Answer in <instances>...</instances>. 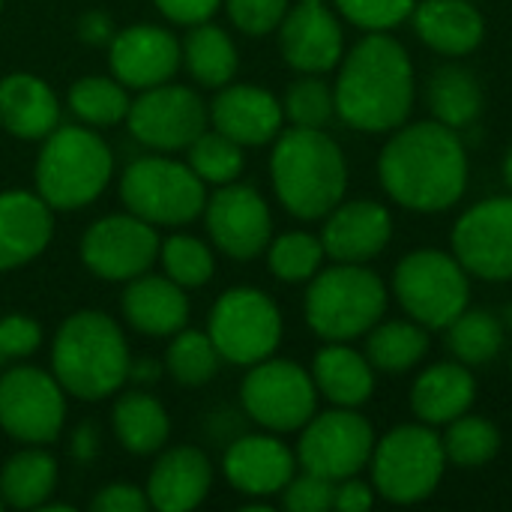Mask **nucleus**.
<instances>
[{
  "label": "nucleus",
  "instance_id": "nucleus-23",
  "mask_svg": "<svg viewBox=\"0 0 512 512\" xmlns=\"http://www.w3.org/2000/svg\"><path fill=\"white\" fill-rule=\"evenodd\" d=\"M54 237V210L39 192L6 189L0 192V273L39 258Z\"/></svg>",
  "mask_w": 512,
  "mask_h": 512
},
{
  "label": "nucleus",
  "instance_id": "nucleus-42",
  "mask_svg": "<svg viewBox=\"0 0 512 512\" xmlns=\"http://www.w3.org/2000/svg\"><path fill=\"white\" fill-rule=\"evenodd\" d=\"M282 111L294 126L324 129L330 123V117L336 114L333 87H327L318 75H306L288 87V93L282 99Z\"/></svg>",
  "mask_w": 512,
  "mask_h": 512
},
{
  "label": "nucleus",
  "instance_id": "nucleus-4",
  "mask_svg": "<svg viewBox=\"0 0 512 512\" xmlns=\"http://www.w3.org/2000/svg\"><path fill=\"white\" fill-rule=\"evenodd\" d=\"M270 177L279 204L297 219H324L348 189V165L324 129H282L270 153Z\"/></svg>",
  "mask_w": 512,
  "mask_h": 512
},
{
  "label": "nucleus",
  "instance_id": "nucleus-31",
  "mask_svg": "<svg viewBox=\"0 0 512 512\" xmlns=\"http://www.w3.org/2000/svg\"><path fill=\"white\" fill-rule=\"evenodd\" d=\"M57 489V459L36 444H24L0 468V501L12 510H42Z\"/></svg>",
  "mask_w": 512,
  "mask_h": 512
},
{
  "label": "nucleus",
  "instance_id": "nucleus-5",
  "mask_svg": "<svg viewBox=\"0 0 512 512\" xmlns=\"http://www.w3.org/2000/svg\"><path fill=\"white\" fill-rule=\"evenodd\" d=\"M114 177V153L93 126L69 123L42 138L36 156V192L51 210L93 204Z\"/></svg>",
  "mask_w": 512,
  "mask_h": 512
},
{
  "label": "nucleus",
  "instance_id": "nucleus-14",
  "mask_svg": "<svg viewBox=\"0 0 512 512\" xmlns=\"http://www.w3.org/2000/svg\"><path fill=\"white\" fill-rule=\"evenodd\" d=\"M162 237L156 225L135 213H108L81 237L84 267L105 282H129L159 261Z\"/></svg>",
  "mask_w": 512,
  "mask_h": 512
},
{
  "label": "nucleus",
  "instance_id": "nucleus-49",
  "mask_svg": "<svg viewBox=\"0 0 512 512\" xmlns=\"http://www.w3.org/2000/svg\"><path fill=\"white\" fill-rule=\"evenodd\" d=\"M372 507V486L348 477V480H339L336 483V492H333V510L339 512H363Z\"/></svg>",
  "mask_w": 512,
  "mask_h": 512
},
{
  "label": "nucleus",
  "instance_id": "nucleus-53",
  "mask_svg": "<svg viewBox=\"0 0 512 512\" xmlns=\"http://www.w3.org/2000/svg\"><path fill=\"white\" fill-rule=\"evenodd\" d=\"M504 177H507V186L512 189V147L510 153H507V159H504Z\"/></svg>",
  "mask_w": 512,
  "mask_h": 512
},
{
  "label": "nucleus",
  "instance_id": "nucleus-32",
  "mask_svg": "<svg viewBox=\"0 0 512 512\" xmlns=\"http://www.w3.org/2000/svg\"><path fill=\"white\" fill-rule=\"evenodd\" d=\"M180 57L192 81L213 90L231 84L240 66V54L231 33L213 21H201L189 27V33L180 42Z\"/></svg>",
  "mask_w": 512,
  "mask_h": 512
},
{
  "label": "nucleus",
  "instance_id": "nucleus-48",
  "mask_svg": "<svg viewBox=\"0 0 512 512\" xmlns=\"http://www.w3.org/2000/svg\"><path fill=\"white\" fill-rule=\"evenodd\" d=\"M153 3L168 21L183 24V27L210 21L216 15V9L222 6V0H153Z\"/></svg>",
  "mask_w": 512,
  "mask_h": 512
},
{
  "label": "nucleus",
  "instance_id": "nucleus-13",
  "mask_svg": "<svg viewBox=\"0 0 512 512\" xmlns=\"http://www.w3.org/2000/svg\"><path fill=\"white\" fill-rule=\"evenodd\" d=\"M210 123L207 102L186 84H156L138 90L129 105L126 126L132 138L150 150L174 153L186 150Z\"/></svg>",
  "mask_w": 512,
  "mask_h": 512
},
{
  "label": "nucleus",
  "instance_id": "nucleus-56",
  "mask_svg": "<svg viewBox=\"0 0 512 512\" xmlns=\"http://www.w3.org/2000/svg\"><path fill=\"white\" fill-rule=\"evenodd\" d=\"M0 9H3V0H0Z\"/></svg>",
  "mask_w": 512,
  "mask_h": 512
},
{
  "label": "nucleus",
  "instance_id": "nucleus-50",
  "mask_svg": "<svg viewBox=\"0 0 512 512\" xmlns=\"http://www.w3.org/2000/svg\"><path fill=\"white\" fill-rule=\"evenodd\" d=\"M114 21L102 9H90L78 18V39L87 45H108L114 39Z\"/></svg>",
  "mask_w": 512,
  "mask_h": 512
},
{
  "label": "nucleus",
  "instance_id": "nucleus-26",
  "mask_svg": "<svg viewBox=\"0 0 512 512\" xmlns=\"http://www.w3.org/2000/svg\"><path fill=\"white\" fill-rule=\"evenodd\" d=\"M0 126L21 141H42L60 126L57 93L30 72L0 78Z\"/></svg>",
  "mask_w": 512,
  "mask_h": 512
},
{
  "label": "nucleus",
  "instance_id": "nucleus-52",
  "mask_svg": "<svg viewBox=\"0 0 512 512\" xmlns=\"http://www.w3.org/2000/svg\"><path fill=\"white\" fill-rule=\"evenodd\" d=\"M159 375H162V369H159L153 360H132V363H129V381H144V384H153Z\"/></svg>",
  "mask_w": 512,
  "mask_h": 512
},
{
  "label": "nucleus",
  "instance_id": "nucleus-30",
  "mask_svg": "<svg viewBox=\"0 0 512 512\" xmlns=\"http://www.w3.org/2000/svg\"><path fill=\"white\" fill-rule=\"evenodd\" d=\"M111 426L123 450L132 456L159 453L171 435V417L165 405L147 390L123 393L111 408Z\"/></svg>",
  "mask_w": 512,
  "mask_h": 512
},
{
  "label": "nucleus",
  "instance_id": "nucleus-21",
  "mask_svg": "<svg viewBox=\"0 0 512 512\" xmlns=\"http://www.w3.org/2000/svg\"><path fill=\"white\" fill-rule=\"evenodd\" d=\"M321 243L339 264H363L378 258L393 234L390 210L378 201H339L324 216Z\"/></svg>",
  "mask_w": 512,
  "mask_h": 512
},
{
  "label": "nucleus",
  "instance_id": "nucleus-2",
  "mask_svg": "<svg viewBox=\"0 0 512 512\" xmlns=\"http://www.w3.org/2000/svg\"><path fill=\"white\" fill-rule=\"evenodd\" d=\"M336 114L360 132L399 129L414 105V66L402 42L384 30H369L342 60Z\"/></svg>",
  "mask_w": 512,
  "mask_h": 512
},
{
  "label": "nucleus",
  "instance_id": "nucleus-44",
  "mask_svg": "<svg viewBox=\"0 0 512 512\" xmlns=\"http://www.w3.org/2000/svg\"><path fill=\"white\" fill-rule=\"evenodd\" d=\"M231 24L246 36H264L273 33L285 12L291 9L288 0H225Z\"/></svg>",
  "mask_w": 512,
  "mask_h": 512
},
{
  "label": "nucleus",
  "instance_id": "nucleus-24",
  "mask_svg": "<svg viewBox=\"0 0 512 512\" xmlns=\"http://www.w3.org/2000/svg\"><path fill=\"white\" fill-rule=\"evenodd\" d=\"M213 489V465L198 447H171L156 459L147 477V501L159 512H189Z\"/></svg>",
  "mask_w": 512,
  "mask_h": 512
},
{
  "label": "nucleus",
  "instance_id": "nucleus-46",
  "mask_svg": "<svg viewBox=\"0 0 512 512\" xmlns=\"http://www.w3.org/2000/svg\"><path fill=\"white\" fill-rule=\"evenodd\" d=\"M42 345V327L36 318L12 312L0 318V354L6 360H24Z\"/></svg>",
  "mask_w": 512,
  "mask_h": 512
},
{
  "label": "nucleus",
  "instance_id": "nucleus-12",
  "mask_svg": "<svg viewBox=\"0 0 512 512\" xmlns=\"http://www.w3.org/2000/svg\"><path fill=\"white\" fill-rule=\"evenodd\" d=\"M66 423V390L39 366H12L0 375V429L18 444L48 447Z\"/></svg>",
  "mask_w": 512,
  "mask_h": 512
},
{
  "label": "nucleus",
  "instance_id": "nucleus-25",
  "mask_svg": "<svg viewBox=\"0 0 512 512\" xmlns=\"http://www.w3.org/2000/svg\"><path fill=\"white\" fill-rule=\"evenodd\" d=\"M120 309L126 324L135 333L162 339L174 336L189 324V297L186 288L168 276H153L150 270L129 279L120 297Z\"/></svg>",
  "mask_w": 512,
  "mask_h": 512
},
{
  "label": "nucleus",
  "instance_id": "nucleus-45",
  "mask_svg": "<svg viewBox=\"0 0 512 512\" xmlns=\"http://www.w3.org/2000/svg\"><path fill=\"white\" fill-rule=\"evenodd\" d=\"M333 492L336 483L327 477H318L312 471H303L300 477L294 474L288 486L282 489V504L291 512H324L333 510Z\"/></svg>",
  "mask_w": 512,
  "mask_h": 512
},
{
  "label": "nucleus",
  "instance_id": "nucleus-34",
  "mask_svg": "<svg viewBox=\"0 0 512 512\" xmlns=\"http://www.w3.org/2000/svg\"><path fill=\"white\" fill-rule=\"evenodd\" d=\"M429 108L435 120L450 129H462L474 123L483 108V90L474 72L462 66H441L429 78Z\"/></svg>",
  "mask_w": 512,
  "mask_h": 512
},
{
  "label": "nucleus",
  "instance_id": "nucleus-6",
  "mask_svg": "<svg viewBox=\"0 0 512 512\" xmlns=\"http://www.w3.org/2000/svg\"><path fill=\"white\" fill-rule=\"evenodd\" d=\"M387 309L384 282L360 264L318 270L306 291V321L327 342H351L369 333Z\"/></svg>",
  "mask_w": 512,
  "mask_h": 512
},
{
  "label": "nucleus",
  "instance_id": "nucleus-16",
  "mask_svg": "<svg viewBox=\"0 0 512 512\" xmlns=\"http://www.w3.org/2000/svg\"><path fill=\"white\" fill-rule=\"evenodd\" d=\"M201 216L213 246L234 261L258 258L273 240V216L264 195L240 180L216 186Z\"/></svg>",
  "mask_w": 512,
  "mask_h": 512
},
{
  "label": "nucleus",
  "instance_id": "nucleus-8",
  "mask_svg": "<svg viewBox=\"0 0 512 512\" xmlns=\"http://www.w3.org/2000/svg\"><path fill=\"white\" fill-rule=\"evenodd\" d=\"M393 291L411 321L444 330L468 309L471 285L459 258L438 249H417L405 255L393 276Z\"/></svg>",
  "mask_w": 512,
  "mask_h": 512
},
{
  "label": "nucleus",
  "instance_id": "nucleus-38",
  "mask_svg": "<svg viewBox=\"0 0 512 512\" xmlns=\"http://www.w3.org/2000/svg\"><path fill=\"white\" fill-rule=\"evenodd\" d=\"M186 162L207 186L234 183V180H240V174L246 168L243 147L234 138L222 135L219 129H204L186 147Z\"/></svg>",
  "mask_w": 512,
  "mask_h": 512
},
{
  "label": "nucleus",
  "instance_id": "nucleus-20",
  "mask_svg": "<svg viewBox=\"0 0 512 512\" xmlns=\"http://www.w3.org/2000/svg\"><path fill=\"white\" fill-rule=\"evenodd\" d=\"M297 471V456L276 435H243L222 456V474L246 498L282 495Z\"/></svg>",
  "mask_w": 512,
  "mask_h": 512
},
{
  "label": "nucleus",
  "instance_id": "nucleus-54",
  "mask_svg": "<svg viewBox=\"0 0 512 512\" xmlns=\"http://www.w3.org/2000/svg\"><path fill=\"white\" fill-rule=\"evenodd\" d=\"M297 3H324V0H297Z\"/></svg>",
  "mask_w": 512,
  "mask_h": 512
},
{
  "label": "nucleus",
  "instance_id": "nucleus-18",
  "mask_svg": "<svg viewBox=\"0 0 512 512\" xmlns=\"http://www.w3.org/2000/svg\"><path fill=\"white\" fill-rule=\"evenodd\" d=\"M108 66L129 90L165 84L183 66L180 39L159 24H129L108 42Z\"/></svg>",
  "mask_w": 512,
  "mask_h": 512
},
{
  "label": "nucleus",
  "instance_id": "nucleus-36",
  "mask_svg": "<svg viewBox=\"0 0 512 512\" xmlns=\"http://www.w3.org/2000/svg\"><path fill=\"white\" fill-rule=\"evenodd\" d=\"M447 345L465 366H483L495 360L504 348V327L492 312L465 309L447 324Z\"/></svg>",
  "mask_w": 512,
  "mask_h": 512
},
{
  "label": "nucleus",
  "instance_id": "nucleus-41",
  "mask_svg": "<svg viewBox=\"0 0 512 512\" xmlns=\"http://www.w3.org/2000/svg\"><path fill=\"white\" fill-rule=\"evenodd\" d=\"M498 447H501L498 429L489 420L471 414L456 417L444 438V453L459 468H480L492 462L498 456Z\"/></svg>",
  "mask_w": 512,
  "mask_h": 512
},
{
  "label": "nucleus",
  "instance_id": "nucleus-19",
  "mask_svg": "<svg viewBox=\"0 0 512 512\" xmlns=\"http://www.w3.org/2000/svg\"><path fill=\"white\" fill-rule=\"evenodd\" d=\"M279 30V51L288 66L303 75H321L342 63V24L324 3H297L285 12Z\"/></svg>",
  "mask_w": 512,
  "mask_h": 512
},
{
  "label": "nucleus",
  "instance_id": "nucleus-3",
  "mask_svg": "<svg viewBox=\"0 0 512 512\" xmlns=\"http://www.w3.org/2000/svg\"><path fill=\"white\" fill-rule=\"evenodd\" d=\"M129 363L120 324L99 309L72 312L54 333L51 375L72 399L99 402L120 393L129 381Z\"/></svg>",
  "mask_w": 512,
  "mask_h": 512
},
{
  "label": "nucleus",
  "instance_id": "nucleus-28",
  "mask_svg": "<svg viewBox=\"0 0 512 512\" xmlns=\"http://www.w3.org/2000/svg\"><path fill=\"white\" fill-rule=\"evenodd\" d=\"M411 15L420 39L441 54L459 57L483 42L486 21L471 0H423Z\"/></svg>",
  "mask_w": 512,
  "mask_h": 512
},
{
  "label": "nucleus",
  "instance_id": "nucleus-47",
  "mask_svg": "<svg viewBox=\"0 0 512 512\" xmlns=\"http://www.w3.org/2000/svg\"><path fill=\"white\" fill-rule=\"evenodd\" d=\"M147 507V492L135 483H108L90 501L93 512H144Z\"/></svg>",
  "mask_w": 512,
  "mask_h": 512
},
{
  "label": "nucleus",
  "instance_id": "nucleus-15",
  "mask_svg": "<svg viewBox=\"0 0 512 512\" xmlns=\"http://www.w3.org/2000/svg\"><path fill=\"white\" fill-rule=\"evenodd\" d=\"M375 450V432L366 417L354 414L351 408L315 414L300 435L297 462L303 471L327 477L333 483L357 477Z\"/></svg>",
  "mask_w": 512,
  "mask_h": 512
},
{
  "label": "nucleus",
  "instance_id": "nucleus-43",
  "mask_svg": "<svg viewBox=\"0 0 512 512\" xmlns=\"http://www.w3.org/2000/svg\"><path fill=\"white\" fill-rule=\"evenodd\" d=\"M336 6L363 30H390L414 12L417 0H336Z\"/></svg>",
  "mask_w": 512,
  "mask_h": 512
},
{
  "label": "nucleus",
  "instance_id": "nucleus-51",
  "mask_svg": "<svg viewBox=\"0 0 512 512\" xmlns=\"http://www.w3.org/2000/svg\"><path fill=\"white\" fill-rule=\"evenodd\" d=\"M72 453L81 459V462H87V459H93L96 453H99V435H96V429H90V426H81L78 432H75V441H72Z\"/></svg>",
  "mask_w": 512,
  "mask_h": 512
},
{
  "label": "nucleus",
  "instance_id": "nucleus-27",
  "mask_svg": "<svg viewBox=\"0 0 512 512\" xmlns=\"http://www.w3.org/2000/svg\"><path fill=\"white\" fill-rule=\"evenodd\" d=\"M477 399V381L465 363H438L426 369L411 390V408L426 426H444L468 414Z\"/></svg>",
  "mask_w": 512,
  "mask_h": 512
},
{
  "label": "nucleus",
  "instance_id": "nucleus-7",
  "mask_svg": "<svg viewBox=\"0 0 512 512\" xmlns=\"http://www.w3.org/2000/svg\"><path fill=\"white\" fill-rule=\"evenodd\" d=\"M120 201L150 225L180 228L204 213L207 183L171 156H141L120 177Z\"/></svg>",
  "mask_w": 512,
  "mask_h": 512
},
{
  "label": "nucleus",
  "instance_id": "nucleus-17",
  "mask_svg": "<svg viewBox=\"0 0 512 512\" xmlns=\"http://www.w3.org/2000/svg\"><path fill=\"white\" fill-rule=\"evenodd\" d=\"M459 264L489 282L512 279V198H489L471 207L453 228Z\"/></svg>",
  "mask_w": 512,
  "mask_h": 512
},
{
  "label": "nucleus",
  "instance_id": "nucleus-39",
  "mask_svg": "<svg viewBox=\"0 0 512 512\" xmlns=\"http://www.w3.org/2000/svg\"><path fill=\"white\" fill-rule=\"evenodd\" d=\"M159 261L165 276L183 288H204L216 273L213 249L192 234H168L159 246Z\"/></svg>",
  "mask_w": 512,
  "mask_h": 512
},
{
  "label": "nucleus",
  "instance_id": "nucleus-22",
  "mask_svg": "<svg viewBox=\"0 0 512 512\" xmlns=\"http://www.w3.org/2000/svg\"><path fill=\"white\" fill-rule=\"evenodd\" d=\"M210 123L240 147H261L276 141L285 123L282 102L255 84H225L210 102Z\"/></svg>",
  "mask_w": 512,
  "mask_h": 512
},
{
  "label": "nucleus",
  "instance_id": "nucleus-35",
  "mask_svg": "<svg viewBox=\"0 0 512 512\" xmlns=\"http://www.w3.org/2000/svg\"><path fill=\"white\" fill-rule=\"evenodd\" d=\"M69 111L93 129L117 126L129 114V87H123L114 75H84L69 87Z\"/></svg>",
  "mask_w": 512,
  "mask_h": 512
},
{
  "label": "nucleus",
  "instance_id": "nucleus-37",
  "mask_svg": "<svg viewBox=\"0 0 512 512\" xmlns=\"http://www.w3.org/2000/svg\"><path fill=\"white\" fill-rule=\"evenodd\" d=\"M219 351L207 330H177L165 351V369L168 375L183 387H204L219 372Z\"/></svg>",
  "mask_w": 512,
  "mask_h": 512
},
{
  "label": "nucleus",
  "instance_id": "nucleus-9",
  "mask_svg": "<svg viewBox=\"0 0 512 512\" xmlns=\"http://www.w3.org/2000/svg\"><path fill=\"white\" fill-rule=\"evenodd\" d=\"M372 483L393 504L426 501L444 477V441L429 426H399L372 450Z\"/></svg>",
  "mask_w": 512,
  "mask_h": 512
},
{
  "label": "nucleus",
  "instance_id": "nucleus-55",
  "mask_svg": "<svg viewBox=\"0 0 512 512\" xmlns=\"http://www.w3.org/2000/svg\"><path fill=\"white\" fill-rule=\"evenodd\" d=\"M3 363H6V357H3V354H0V366H3Z\"/></svg>",
  "mask_w": 512,
  "mask_h": 512
},
{
  "label": "nucleus",
  "instance_id": "nucleus-1",
  "mask_svg": "<svg viewBox=\"0 0 512 512\" xmlns=\"http://www.w3.org/2000/svg\"><path fill=\"white\" fill-rule=\"evenodd\" d=\"M387 195L420 213L453 207L468 186V153L456 129L429 120L399 129L378 159Z\"/></svg>",
  "mask_w": 512,
  "mask_h": 512
},
{
  "label": "nucleus",
  "instance_id": "nucleus-40",
  "mask_svg": "<svg viewBox=\"0 0 512 512\" xmlns=\"http://www.w3.org/2000/svg\"><path fill=\"white\" fill-rule=\"evenodd\" d=\"M324 243L306 231H288L267 246V264L282 282H309L324 261Z\"/></svg>",
  "mask_w": 512,
  "mask_h": 512
},
{
  "label": "nucleus",
  "instance_id": "nucleus-10",
  "mask_svg": "<svg viewBox=\"0 0 512 512\" xmlns=\"http://www.w3.org/2000/svg\"><path fill=\"white\" fill-rule=\"evenodd\" d=\"M207 336L222 360L234 366H255L276 354L282 342V312L270 294L258 288H228L210 309Z\"/></svg>",
  "mask_w": 512,
  "mask_h": 512
},
{
  "label": "nucleus",
  "instance_id": "nucleus-29",
  "mask_svg": "<svg viewBox=\"0 0 512 512\" xmlns=\"http://www.w3.org/2000/svg\"><path fill=\"white\" fill-rule=\"evenodd\" d=\"M312 381H315L318 393L339 408H357L375 390L372 363L363 354H357L354 348L339 345V342H333L315 354Z\"/></svg>",
  "mask_w": 512,
  "mask_h": 512
},
{
  "label": "nucleus",
  "instance_id": "nucleus-33",
  "mask_svg": "<svg viewBox=\"0 0 512 512\" xmlns=\"http://www.w3.org/2000/svg\"><path fill=\"white\" fill-rule=\"evenodd\" d=\"M426 354H429V336L423 324L387 321L369 330L366 360L372 363V369H381L387 375H402L414 369Z\"/></svg>",
  "mask_w": 512,
  "mask_h": 512
},
{
  "label": "nucleus",
  "instance_id": "nucleus-11",
  "mask_svg": "<svg viewBox=\"0 0 512 512\" xmlns=\"http://www.w3.org/2000/svg\"><path fill=\"white\" fill-rule=\"evenodd\" d=\"M243 411L267 432H297L318 408V387L312 375L294 360H261L249 366L240 387Z\"/></svg>",
  "mask_w": 512,
  "mask_h": 512
},
{
  "label": "nucleus",
  "instance_id": "nucleus-57",
  "mask_svg": "<svg viewBox=\"0 0 512 512\" xmlns=\"http://www.w3.org/2000/svg\"><path fill=\"white\" fill-rule=\"evenodd\" d=\"M0 507H3V501H0Z\"/></svg>",
  "mask_w": 512,
  "mask_h": 512
}]
</instances>
